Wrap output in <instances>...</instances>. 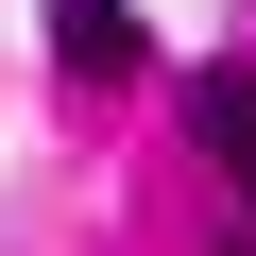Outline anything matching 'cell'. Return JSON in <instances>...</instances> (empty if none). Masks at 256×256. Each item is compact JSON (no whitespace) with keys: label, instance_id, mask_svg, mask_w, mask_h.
Returning a JSON list of instances; mask_svg holds the SVG:
<instances>
[{"label":"cell","instance_id":"cell-2","mask_svg":"<svg viewBox=\"0 0 256 256\" xmlns=\"http://www.w3.org/2000/svg\"><path fill=\"white\" fill-rule=\"evenodd\" d=\"M188 137H205V154H222V188L256 205V68H205V86H188Z\"/></svg>","mask_w":256,"mask_h":256},{"label":"cell","instance_id":"cell-1","mask_svg":"<svg viewBox=\"0 0 256 256\" xmlns=\"http://www.w3.org/2000/svg\"><path fill=\"white\" fill-rule=\"evenodd\" d=\"M52 52H68V86H137L154 68V34L120 18V0H52Z\"/></svg>","mask_w":256,"mask_h":256},{"label":"cell","instance_id":"cell-3","mask_svg":"<svg viewBox=\"0 0 256 256\" xmlns=\"http://www.w3.org/2000/svg\"><path fill=\"white\" fill-rule=\"evenodd\" d=\"M222 256H256V239H222Z\"/></svg>","mask_w":256,"mask_h":256}]
</instances>
